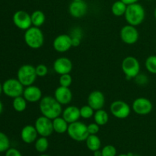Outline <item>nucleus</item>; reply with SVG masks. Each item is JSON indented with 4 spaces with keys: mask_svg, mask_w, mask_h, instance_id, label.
Listing matches in <instances>:
<instances>
[{
    "mask_svg": "<svg viewBox=\"0 0 156 156\" xmlns=\"http://www.w3.org/2000/svg\"><path fill=\"white\" fill-rule=\"evenodd\" d=\"M121 69L126 79H135L140 73V63L134 56H126L122 61Z\"/></svg>",
    "mask_w": 156,
    "mask_h": 156,
    "instance_id": "obj_6",
    "label": "nucleus"
},
{
    "mask_svg": "<svg viewBox=\"0 0 156 156\" xmlns=\"http://www.w3.org/2000/svg\"><path fill=\"white\" fill-rule=\"evenodd\" d=\"M88 12V5L85 1H73L69 6V13L75 18H81Z\"/></svg>",
    "mask_w": 156,
    "mask_h": 156,
    "instance_id": "obj_17",
    "label": "nucleus"
},
{
    "mask_svg": "<svg viewBox=\"0 0 156 156\" xmlns=\"http://www.w3.org/2000/svg\"><path fill=\"white\" fill-rule=\"evenodd\" d=\"M132 109L134 113L140 116H146L150 114L153 109V105L149 99L144 97L136 98L132 104Z\"/></svg>",
    "mask_w": 156,
    "mask_h": 156,
    "instance_id": "obj_10",
    "label": "nucleus"
},
{
    "mask_svg": "<svg viewBox=\"0 0 156 156\" xmlns=\"http://www.w3.org/2000/svg\"><path fill=\"white\" fill-rule=\"evenodd\" d=\"M94 122L98 124L99 126H105L109 121V114L103 108L100 110H97L94 111Z\"/></svg>",
    "mask_w": 156,
    "mask_h": 156,
    "instance_id": "obj_22",
    "label": "nucleus"
},
{
    "mask_svg": "<svg viewBox=\"0 0 156 156\" xmlns=\"http://www.w3.org/2000/svg\"><path fill=\"white\" fill-rule=\"evenodd\" d=\"M34 126L37 131L38 135L41 136L48 137L54 132L53 127V120L43 115L36 119Z\"/></svg>",
    "mask_w": 156,
    "mask_h": 156,
    "instance_id": "obj_9",
    "label": "nucleus"
},
{
    "mask_svg": "<svg viewBox=\"0 0 156 156\" xmlns=\"http://www.w3.org/2000/svg\"><path fill=\"white\" fill-rule=\"evenodd\" d=\"M37 77H44L48 74V67L45 64H38L35 66Z\"/></svg>",
    "mask_w": 156,
    "mask_h": 156,
    "instance_id": "obj_33",
    "label": "nucleus"
},
{
    "mask_svg": "<svg viewBox=\"0 0 156 156\" xmlns=\"http://www.w3.org/2000/svg\"><path fill=\"white\" fill-rule=\"evenodd\" d=\"M73 1H76V2H80V1H84V0H73Z\"/></svg>",
    "mask_w": 156,
    "mask_h": 156,
    "instance_id": "obj_44",
    "label": "nucleus"
},
{
    "mask_svg": "<svg viewBox=\"0 0 156 156\" xmlns=\"http://www.w3.org/2000/svg\"><path fill=\"white\" fill-rule=\"evenodd\" d=\"M62 117L69 124L78 121L81 118L80 108L74 105H69L62 110Z\"/></svg>",
    "mask_w": 156,
    "mask_h": 156,
    "instance_id": "obj_19",
    "label": "nucleus"
},
{
    "mask_svg": "<svg viewBox=\"0 0 156 156\" xmlns=\"http://www.w3.org/2000/svg\"><path fill=\"white\" fill-rule=\"evenodd\" d=\"M145 66L149 73L156 75V55H151L146 58Z\"/></svg>",
    "mask_w": 156,
    "mask_h": 156,
    "instance_id": "obj_28",
    "label": "nucleus"
},
{
    "mask_svg": "<svg viewBox=\"0 0 156 156\" xmlns=\"http://www.w3.org/2000/svg\"><path fill=\"white\" fill-rule=\"evenodd\" d=\"M87 127H88L89 135H97L98 133L100 130V126L96 123H94V122L87 125Z\"/></svg>",
    "mask_w": 156,
    "mask_h": 156,
    "instance_id": "obj_34",
    "label": "nucleus"
},
{
    "mask_svg": "<svg viewBox=\"0 0 156 156\" xmlns=\"http://www.w3.org/2000/svg\"><path fill=\"white\" fill-rule=\"evenodd\" d=\"M32 26L40 27L44 24L46 21V16L44 12L41 10L34 11L30 15Z\"/></svg>",
    "mask_w": 156,
    "mask_h": 156,
    "instance_id": "obj_24",
    "label": "nucleus"
},
{
    "mask_svg": "<svg viewBox=\"0 0 156 156\" xmlns=\"http://www.w3.org/2000/svg\"><path fill=\"white\" fill-rule=\"evenodd\" d=\"M24 31V41L27 47L34 50H37L43 47L44 35L40 27L31 26Z\"/></svg>",
    "mask_w": 156,
    "mask_h": 156,
    "instance_id": "obj_3",
    "label": "nucleus"
},
{
    "mask_svg": "<svg viewBox=\"0 0 156 156\" xmlns=\"http://www.w3.org/2000/svg\"><path fill=\"white\" fill-rule=\"evenodd\" d=\"M14 24L18 29L26 30L32 26L31 18L28 12L23 10H18L15 12L12 17Z\"/></svg>",
    "mask_w": 156,
    "mask_h": 156,
    "instance_id": "obj_12",
    "label": "nucleus"
},
{
    "mask_svg": "<svg viewBox=\"0 0 156 156\" xmlns=\"http://www.w3.org/2000/svg\"><path fill=\"white\" fill-rule=\"evenodd\" d=\"M87 101L88 105L91 106L94 111L102 109L105 105V94L99 90H94L88 94Z\"/></svg>",
    "mask_w": 156,
    "mask_h": 156,
    "instance_id": "obj_15",
    "label": "nucleus"
},
{
    "mask_svg": "<svg viewBox=\"0 0 156 156\" xmlns=\"http://www.w3.org/2000/svg\"><path fill=\"white\" fill-rule=\"evenodd\" d=\"M59 83L60 86L68 87L69 88L73 83V77L69 74H63L61 75L59 79Z\"/></svg>",
    "mask_w": 156,
    "mask_h": 156,
    "instance_id": "obj_31",
    "label": "nucleus"
},
{
    "mask_svg": "<svg viewBox=\"0 0 156 156\" xmlns=\"http://www.w3.org/2000/svg\"><path fill=\"white\" fill-rule=\"evenodd\" d=\"M2 111H3V105H2V103L1 101H0V114H2Z\"/></svg>",
    "mask_w": 156,
    "mask_h": 156,
    "instance_id": "obj_39",
    "label": "nucleus"
},
{
    "mask_svg": "<svg viewBox=\"0 0 156 156\" xmlns=\"http://www.w3.org/2000/svg\"><path fill=\"white\" fill-rule=\"evenodd\" d=\"M67 133L72 140L76 142L85 141L89 136L87 125L79 120L69 124Z\"/></svg>",
    "mask_w": 156,
    "mask_h": 156,
    "instance_id": "obj_5",
    "label": "nucleus"
},
{
    "mask_svg": "<svg viewBox=\"0 0 156 156\" xmlns=\"http://www.w3.org/2000/svg\"><path fill=\"white\" fill-rule=\"evenodd\" d=\"M27 101L26 99L23 97V95L18 96V97L13 98L12 101V107L16 112L21 113L24 111L27 108Z\"/></svg>",
    "mask_w": 156,
    "mask_h": 156,
    "instance_id": "obj_26",
    "label": "nucleus"
},
{
    "mask_svg": "<svg viewBox=\"0 0 156 156\" xmlns=\"http://www.w3.org/2000/svg\"><path fill=\"white\" fill-rule=\"evenodd\" d=\"M120 37L124 44L133 45L138 41L140 38V33L135 26L126 24L120 30Z\"/></svg>",
    "mask_w": 156,
    "mask_h": 156,
    "instance_id": "obj_11",
    "label": "nucleus"
},
{
    "mask_svg": "<svg viewBox=\"0 0 156 156\" xmlns=\"http://www.w3.org/2000/svg\"><path fill=\"white\" fill-rule=\"evenodd\" d=\"M53 47L56 52L59 53L67 52L73 47L71 36L65 34L58 35L53 40Z\"/></svg>",
    "mask_w": 156,
    "mask_h": 156,
    "instance_id": "obj_13",
    "label": "nucleus"
},
{
    "mask_svg": "<svg viewBox=\"0 0 156 156\" xmlns=\"http://www.w3.org/2000/svg\"><path fill=\"white\" fill-rule=\"evenodd\" d=\"M56 100L62 105H68L73 100V92L68 87H63L59 85L54 91V96Z\"/></svg>",
    "mask_w": 156,
    "mask_h": 156,
    "instance_id": "obj_16",
    "label": "nucleus"
},
{
    "mask_svg": "<svg viewBox=\"0 0 156 156\" xmlns=\"http://www.w3.org/2000/svg\"><path fill=\"white\" fill-rule=\"evenodd\" d=\"M53 68L55 73L59 74V76L63 74H69L73 71V62L69 58L61 56L57 58L53 62Z\"/></svg>",
    "mask_w": 156,
    "mask_h": 156,
    "instance_id": "obj_14",
    "label": "nucleus"
},
{
    "mask_svg": "<svg viewBox=\"0 0 156 156\" xmlns=\"http://www.w3.org/2000/svg\"><path fill=\"white\" fill-rule=\"evenodd\" d=\"M154 18H155V19L156 21V8L155 9V10H154Z\"/></svg>",
    "mask_w": 156,
    "mask_h": 156,
    "instance_id": "obj_41",
    "label": "nucleus"
},
{
    "mask_svg": "<svg viewBox=\"0 0 156 156\" xmlns=\"http://www.w3.org/2000/svg\"><path fill=\"white\" fill-rule=\"evenodd\" d=\"M117 149L113 145H107L101 150V156H116Z\"/></svg>",
    "mask_w": 156,
    "mask_h": 156,
    "instance_id": "obj_32",
    "label": "nucleus"
},
{
    "mask_svg": "<svg viewBox=\"0 0 156 156\" xmlns=\"http://www.w3.org/2000/svg\"><path fill=\"white\" fill-rule=\"evenodd\" d=\"M37 77L35 66L30 64L22 65L17 72V79L24 87L34 85Z\"/></svg>",
    "mask_w": 156,
    "mask_h": 156,
    "instance_id": "obj_4",
    "label": "nucleus"
},
{
    "mask_svg": "<svg viewBox=\"0 0 156 156\" xmlns=\"http://www.w3.org/2000/svg\"><path fill=\"white\" fill-rule=\"evenodd\" d=\"M126 8L127 5L124 2H123L121 0H118L113 3L111 6V12L116 17H121L123 15L124 16Z\"/></svg>",
    "mask_w": 156,
    "mask_h": 156,
    "instance_id": "obj_25",
    "label": "nucleus"
},
{
    "mask_svg": "<svg viewBox=\"0 0 156 156\" xmlns=\"http://www.w3.org/2000/svg\"><path fill=\"white\" fill-rule=\"evenodd\" d=\"M39 109L44 117L53 120L62 115V105L53 96H44L39 101Z\"/></svg>",
    "mask_w": 156,
    "mask_h": 156,
    "instance_id": "obj_1",
    "label": "nucleus"
},
{
    "mask_svg": "<svg viewBox=\"0 0 156 156\" xmlns=\"http://www.w3.org/2000/svg\"><path fill=\"white\" fill-rule=\"evenodd\" d=\"M22 95L26 101L30 103H36L40 101L43 98L42 91L41 88L34 85L25 87Z\"/></svg>",
    "mask_w": 156,
    "mask_h": 156,
    "instance_id": "obj_18",
    "label": "nucleus"
},
{
    "mask_svg": "<svg viewBox=\"0 0 156 156\" xmlns=\"http://www.w3.org/2000/svg\"><path fill=\"white\" fill-rule=\"evenodd\" d=\"M94 156H101V151H100V150L94 151Z\"/></svg>",
    "mask_w": 156,
    "mask_h": 156,
    "instance_id": "obj_38",
    "label": "nucleus"
},
{
    "mask_svg": "<svg viewBox=\"0 0 156 156\" xmlns=\"http://www.w3.org/2000/svg\"><path fill=\"white\" fill-rule=\"evenodd\" d=\"M123 2H124L126 5H129L134 4V3L138 2L139 0H121Z\"/></svg>",
    "mask_w": 156,
    "mask_h": 156,
    "instance_id": "obj_37",
    "label": "nucleus"
},
{
    "mask_svg": "<svg viewBox=\"0 0 156 156\" xmlns=\"http://www.w3.org/2000/svg\"><path fill=\"white\" fill-rule=\"evenodd\" d=\"M37 131L34 126L26 125L21 131V139L24 143L30 144L34 143L37 139Z\"/></svg>",
    "mask_w": 156,
    "mask_h": 156,
    "instance_id": "obj_20",
    "label": "nucleus"
},
{
    "mask_svg": "<svg viewBox=\"0 0 156 156\" xmlns=\"http://www.w3.org/2000/svg\"><path fill=\"white\" fill-rule=\"evenodd\" d=\"M10 148V140L5 133L0 132V152H6Z\"/></svg>",
    "mask_w": 156,
    "mask_h": 156,
    "instance_id": "obj_29",
    "label": "nucleus"
},
{
    "mask_svg": "<svg viewBox=\"0 0 156 156\" xmlns=\"http://www.w3.org/2000/svg\"><path fill=\"white\" fill-rule=\"evenodd\" d=\"M133 156H138V155H133Z\"/></svg>",
    "mask_w": 156,
    "mask_h": 156,
    "instance_id": "obj_45",
    "label": "nucleus"
},
{
    "mask_svg": "<svg viewBox=\"0 0 156 156\" xmlns=\"http://www.w3.org/2000/svg\"><path fill=\"white\" fill-rule=\"evenodd\" d=\"M94 110L88 105H84L80 108V115L83 119H90L93 117L94 114Z\"/></svg>",
    "mask_w": 156,
    "mask_h": 156,
    "instance_id": "obj_30",
    "label": "nucleus"
},
{
    "mask_svg": "<svg viewBox=\"0 0 156 156\" xmlns=\"http://www.w3.org/2000/svg\"><path fill=\"white\" fill-rule=\"evenodd\" d=\"M117 156H129L127 154H120V155H117Z\"/></svg>",
    "mask_w": 156,
    "mask_h": 156,
    "instance_id": "obj_42",
    "label": "nucleus"
},
{
    "mask_svg": "<svg viewBox=\"0 0 156 156\" xmlns=\"http://www.w3.org/2000/svg\"><path fill=\"white\" fill-rule=\"evenodd\" d=\"M85 143H86L87 148L92 152L99 150L101 146L100 138L97 135H89L85 140Z\"/></svg>",
    "mask_w": 156,
    "mask_h": 156,
    "instance_id": "obj_23",
    "label": "nucleus"
},
{
    "mask_svg": "<svg viewBox=\"0 0 156 156\" xmlns=\"http://www.w3.org/2000/svg\"><path fill=\"white\" fill-rule=\"evenodd\" d=\"M5 156H22L21 152L15 148H9L5 152Z\"/></svg>",
    "mask_w": 156,
    "mask_h": 156,
    "instance_id": "obj_36",
    "label": "nucleus"
},
{
    "mask_svg": "<svg viewBox=\"0 0 156 156\" xmlns=\"http://www.w3.org/2000/svg\"><path fill=\"white\" fill-rule=\"evenodd\" d=\"M40 156H50L49 155H46V154H42V155H41Z\"/></svg>",
    "mask_w": 156,
    "mask_h": 156,
    "instance_id": "obj_43",
    "label": "nucleus"
},
{
    "mask_svg": "<svg viewBox=\"0 0 156 156\" xmlns=\"http://www.w3.org/2000/svg\"><path fill=\"white\" fill-rule=\"evenodd\" d=\"M34 143L35 149L38 152L44 153V152H45L48 149L49 141L47 140V137L41 136L40 138L37 139V140Z\"/></svg>",
    "mask_w": 156,
    "mask_h": 156,
    "instance_id": "obj_27",
    "label": "nucleus"
},
{
    "mask_svg": "<svg viewBox=\"0 0 156 156\" xmlns=\"http://www.w3.org/2000/svg\"><path fill=\"white\" fill-rule=\"evenodd\" d=\"M135 79L136 82V83L138 84V85H144L148 83V77L143 74H140V73Z\"/></svg>",
    "mask_w": 156,
    "mask_h": 156,
    "instance_id": "obj_35",
    "label": "nucleus"
},
{
    "mask_svg": "<svg viewBox=\"0 0 156 156\" xmlns=\"http://www.w3.org/2000/svg\"><path fill=\"white\" fill-rule=\"evenodd\" d=\"M111 114L117 119H126L131 113V108L126 101L121 100L114 101L110 106Z\"/></svg>",
    "mask_w": 156,
    "mask_h": 156,
    "instance_id": "obj_8",
    "label": "nucleus"
},
{
    "mask_svg": "<svg viewBox=\"0 0 156 156\" xmlns=\"http://www.w3.org/2000/svg\"><path fill=\"white\" fill-rule=\"evenodd\" d=\"M24 87L18 79H9L2 84L3 93L8 97L15 98L22 95L24 89Z\"/></svg>",
    "mask_w": 156,
    "mask_h": 156,
    "instance_id": "obj_7",
    "label": "nucleus"
},
{
    "mask_svg": "<svg viewBox=\"0 0 156 156\" xmlns=\"http://www.w3.org/2000/svg\"><path fill=\"white\" fill-rule=\"evenodd\" d=\"M3 92V90H2V84L0 82V95H1L2 93Z\"/></svg>",
    "mask_w": 156,
    "mask_h": 156,
    "instance_id": "obj_40",
    "label": "nucleus"
},
{
    "mask_svg": "<svg viewBox=\"0 0 156 156\" xmlns=\"http://www.w3.org/2000/svg\"><path fill=\"white\" fill-rule=\"evenodd\" d=\"M124 18L128 24L136 27L144 21L146 18V10L144 7L138 2L129 5L126 8Z\"/></svg>",
    "mask_w": 156,
    "mask_h": 156,
    "instance_id": "obj_2",
    "label": "nucleus"
},
{
    "mask_svg": "<svg viewBox=\"0 0 156 156\" xmlns=\"http://www.w3.org/2000/svg\"><path fill=\"white\" fill-rule=\"evenodd\" d=\"M53 131L56 133L63 134L67 133L69 127V123L62 118V117H58L53 119Z\"/></svg>",
    "mask_w": 156,
    "mask_h": 156,
    "instance_id": "obj_21",
    "label": "nucleus"
}]
</instances>
